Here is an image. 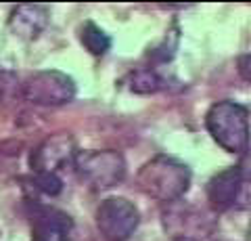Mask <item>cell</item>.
<instances>
[{"label":"cell","instance_id":"6","mask_svg":"<svg viewBox=\"0 0 251 241\" xmlns=\"http://www.w3.org/2000/svg\"><path fill=\"white\" fill-rule=\"evenodd\" d=\"M75 141L67 132H59V134L49 136L44 143H40L29 155V166L34 172H54L57 170L72 166L75 161Z\"/></svg>","mask_w":251,"mask_h":241},{"label":"cell","instance_id":"2","mask_svg":"<svg viewBox=\"0 0 251 241\" xmlns=\"http://www.w3.org/2000/svg\"><path fill=\"white\" fill-rule=\"evenodd\" d=\"M211 138L228 153H245L249 141V111L234 101H218L205 115Z\"/></svg>","mask_w":251,"mask_h":241},{"label":"cell","instance_id":"8","mask_svg":"<svg viewBox=\"0 0 251 241\" xmlns=\"http://www.w3.org/2000/svg\"><path fill=\"white\" fill-rule=\"evenodd\" d=\"M245 189V174L241 166L226 168L218 172L207 185V201L216 212H224L237 206L241 191Z\"/></svg>","mask_w":251,"mask_h":241},{"label":"cell","instance_id":"7","mask_svg":"<svg viewBox=\"0 0 251 241\" xmlns=\"http://www.w3.org/2000/svg\"><path fill=\"white\" fill-rule=\"evenodd\" d=\"M74 231L72 216L49 206H34L31 212V241H69Z\"/></svg>","mask_w":251,"mask_h":241},{"label":"cell","instance_id":"5","mask_svg":"<svg viewBox=\"0 0 251 241\" xmlns=\"http://www.w3.org/2000/svg\"><path fill=\"white\" fill-rule=\"evenodd\" d=\"M138 222V208L126 197H107L97 210V229L107 241H128Z\"/></svg>","mask_w":251,"mask_h":241},{"label":"cell","instance_id":"13","mask_svg":"<svg viewBox=\"0 0 251 241\" xmlns=\"http://www.w3.org/2000/svg\"><path fill=\"white\" fill-rule=\"evenodd\" d=\"M247 63H249V55H243V57L239 59V72H241V76H243V80L249 82V67H247Z\"/></svg>","mask_w":251,"mask_h":241},{"label":"cell","instance_id":"12","mask_svg":"<svg viewBox=\"0 0 251 241\" xmlns=\"http://www.w3.org/2000/svg\"><path fill=\"white\" fill-rule=\"evenodd\" d=\"M31 183H34V187L40 193L50 195V197H57L63 191V181L59 178V174H54V172H36L34 178H31Z\"/></svg>","mask_w":251,"mask_h":241},{"label":"cell","instance_id":"1","mask_svg":"<svg viewBox=\"0 0 251 241\" xmlns=\"http://www.w3.org/2000/svg\"><path fill=\"white\" fill-rule=\"evenodd\" d=\"M188 185H191L188 166L168 155H157L147 161L136 174L138 191L163 204L180 199L188 191Z\"/></svg>","mask_w":251,"mask_h":241},{"label":"cell","instance_id":"9","mask_svg":"<svg viewBox=\"0 0 251 241\" xmlns=\"http://www.w3.org/2000/svg\"><path fill=\"white\" fill-rule=\"evenodd\" d=\"M49 26V11L42 4H21L11 13V29L15 36L34 40Z\"/></svg>","mask_w":251,"mask_h":241},{"label":"cell","instance_id":"3","mask_svg":"<svg viewBox=\"0 0 251 241\" xmlns=\"http://www.w3.org/2000/svg\"><path fill=\"white\" fill-rule=\"evenodd\" d=\"M21 95L34 105L59 107L74 101L75 82L72 76L57 72V69H44V72L31 74L21 84Z\"/></svg>","mask_w":251,"mask_h":241},{"label":"cell","instance_id":"10","mask_svg":"<svg viewBox=\"0 0 251 241\" xmlns=\"http://www.w3.org/2000/svg\"><path fill=\"white\" fill-rule=\"evenodd\" d=\"M128 84H130V90L136 92V95H153V92H159L168 86L166 80L151 67L136 69V72L130 76Z\"/></svg>","mask_w":251,"mask_h":241},{"label":"cell","instance_id":"4","mask_svg":"<svg viewBox=\"0 0 251 241\" xmlns=\"http://www.w3.org/2000/svg\"><path fill=\"white\" fill-rule=\"evenodd\" d=\"M74 166L82 181L94 189H111L120 185L126 176V161L122 153L113 149L103 151H82L75 155Z\"/></svg>","mask_w":251,"mask_h":241},{"label":"cell","instance_id":"11","mask_svg":"<svg viewBox=\"0 0 251 241\" xmlns=\"http://www.w3.org/2000/svg\"><path fill=\"white\" fill-rule=\"evenodd\" d=\"M80 40L84 44V49L90 53V55H105V53L111 49V38H109L103 29H100L97 23L88 21L86 26L82 27V34H80Z\"/></svg>","mask_w":251,"mask_h":241}]
</instances>
